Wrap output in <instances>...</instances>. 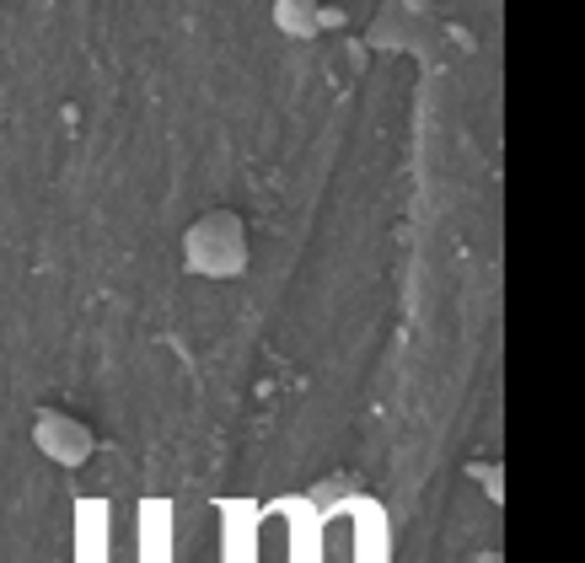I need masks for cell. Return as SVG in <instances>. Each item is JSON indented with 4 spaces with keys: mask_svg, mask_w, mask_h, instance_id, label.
<instances>
[{
    "mask_svg": "<svg viewBox=\"0 0 585 563\" xmlns=\"http://www.w3.org/2000/svg\"><path fill=\"white\" fill-rule=\"evenodd\" d=\"M183 263L199 280H237L248 269V226L231 209H209L183 231Z\"/></svg>",
    "mask_w": 585,
    "mask_h": 563,
    "instance_id": "obj_1",
    "label": "cell"
},
{
    "mask_svg": "<svg viewBox=\"0 0 585 563\" xmlns=\"http://www.w3.org/2000/svg\"><path fill=\"white\" fill-rule=\"evenodd\" d=\"M274 28L285 39H312L323 28V11H317V0H274Z\"/></svg>",
    "mask_w": 585,
    "mask_h": 563,
    "instance_id": "obj_3",
    "label": "cell"
},
{
    "mask_svg": "<svg viewBox=\"0 0 585 563\" xmlns=\"http://www.w3.org/2000/svg\"><path fill=\"white\" fill-rule=\"evenodd\" d=\"M473 478H484L489 483V499H500V467H495V462H484V467L473 462Z\"/></svg>",
    "mask_w": 585,
    "mask_h": 563,
    "instance_id": "obj_4",
    "label": "cell"
},
{
    "mask_svg": "<svg viewBox=\"0 0 585 563\" xmlns=\"http://www.w3.org/2000/svg\"><path fill=\"white\" fill-rule=\"evenodd\" d=\"M33 445H39L48 462H59V467H86L91 456H97V435H91V424H82L76 413H39V424H33Z\"/></svg>",
    "mask_w": 585,
    "mask_h": 563,
    "instance_id": "obj_2",
    "label": "cell"
}]
</instances>
